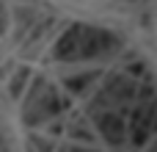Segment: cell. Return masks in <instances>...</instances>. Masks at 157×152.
Masks as SVG:
<instances>
[{
  "label": "cell",
  "instance_id": "obj_9",
  "mask_svg": "<svg viewBox=\"0 0 157 152\" xmlns=\"http://www.w3.org/2000/svg\"><path fill=\"white\" fill-rule=\"evenodd\" d=\"M69 136H75V138H86V141H94V133H88L86 122H80V119H75V122H72Z\"/></svg>",
  "mask_w": 157,
  "mask_h": 152
},
{
  "label": "cell",
  "instance_id": "obj_6",
  "mask_svg": "<svg viewBox=\"0 0 157 152\" xmlns=\"http://www.w3.org/2000/svg\"><path fill=\"white\" fill-rule=\"evenodd\" d=\"M99 69H94V72H86V75H75V78H66L63 80V89L69 91V94H75V97H83V94H88L91 91V83L94 80H99Z\"/></svg>",
  "mask_w": 157,
  "mask_h": 152
},
{
  "label": "cell",
  "instance_id": "obj_8",
  "mask_svg": "<svg viewBox=\"0 0 157 152\" xmlns=\"http://www.w3.org/2000/svg\"><path fill=\"white\" fill-rule=\"evenodd\" d=\"M28 78H30V69L28 66H19L17 69V75L11 78V83H8V97H19L22 91H25V83H28Z\"/></svg>",
  "mask_w": 157,
  "mask_h": 152
},
{
  "label": "cell",
  "instance_id": "obj_12",
  "mask_svg": "<svg viewBox=\"0 0 157 152\" xmlns=\"http://www.w3.org/2000/svg\"><path fill=\"white\" fill-rule=\"evenodd\" d=\"M61 130H63V127H61L58 122H55V125H50V133H52V136H61Z\"/></svg>",
  "mask_w": 157,
  "mask_h": 152
},
{
  "label": "cell",
  "instance_id": "obj_7",
  "mask_svg": "<svg viewBox=\"0 0 157 152\" xmlns=\"http://www.w3.org/2000/svg\"><path fill=\"white\" fill-rule=\"evenodd\" d=\"M14 17H17V33H14V42H25V33H28L30 28H36V22H39V14H36V8L19 6Z\"/></svg>",
  "mask_w": 157,
  "mask_h": 152
},
{
  "label": "cell",
  "instance_id": "obj_14",
  "mask_svg": "<svg viewBox=\"0 0 157 152\" xmlns=\"http://www.w3.org/2000/svg\"><path fill=\"white\" fill-rule=\"evenodd\" d=\"M152 150H157V141H155V144H152Z\"/></svg>",
  "mask_w": 157,
  "mask_h": 152
},
{
  "label": "cell",
  "instance_id": "obj_5",
  "mask_svg": "<svg viewBox=\"0 0 157 152\" xmlns=\"http://www.w3.org/2000/svg\"><path fill=\"white\" fill-rule=\"evenodd\" d=\"M80 39H83V22H72L61 39L52 44V58L55 61H80Z\"/></svg>",
  "mask_w": 157,
  "mask_h": 152
},
{
  "label": "cell",
  "instance_id": "obj_2",
  "mask_svg": "<svg viewBox=\"0 0 157 152\" xmlns=\"http://www.w3.org/2000/svg\"><path fill=\"white\" fill-rule=\"evenodd\" d=\"M157 116V97L152 83H141L138 86V97L130 108V141L132 147H144L146 138L152 136V125Z\"/></svg>",
  "mask_w": 157,
  "mask_h": 152
},
{
  "label": "cell",
  "instance_id": "obj_4",
  "mask_svg": "<svg viewBox=\"0 0 157 152\" xmlns=\"http://www.w3.org/2000/svg\"><path fill=\"white\" fill-rule=\"evenodd\" d=\"M97 122V130L102 133V138L110 144V147H121L127 141V125H124V116L119 111H102L94 116Z\"/></svg>",
  "mask_w": 157,
  "mask_h": 152
},
{
  "label": "cell",
  "instance_id": "obj_10",
  "mask_svg": "<svg viewBox=\"0 0 157 152\" xmlns=\"http://www.w3.org/2000/svg\"><path fill=\"white\" fill-rule=\"evenodd\" d=\"M28 147H33V150H52V144H50V141H44V138H36V136H30Z\"/></svg>",
  "mask_w": 157,
  "mask_h": 152
},
{
  "label": "cell",
  "instance_id": "obj_11",
  "mask_svg": "<svg viewBox=\"0 0 157 152\" xmlns=\"http://www.w3.org/2000/svg\"><path fill=\"white\" fill-rule=\"evenodd\" d=\"M127 72H130L132 78H135V75H144V64H141V61H135V64H132V66H130Z\"/></svg>",
  "mask_w": 157,
  "mask_h": 152
},
{
  "label": "cell",
  "instance_id": "obj_1",
  "mask_svg": "<svg viewBox=\"0 0 157 152\" xmlns=\"http://www.w3.org/2000/svg\"><path fill=\"white\" fill-rule=\"evenodd\" d=\"M61 111H69V97H61L58 89L50 86L41 75L33 78L28 100H25V108H22V122L28 127L47 125L50 119L61 116Z\"/></svg>",
  "mask_w": 157,
  "mask_h": 152
},
{
  "label": "cell",
  "instance_id": "obj_13",
  "mask_svg": "<svg viewBox=\"0 0 157 152\" xmlns=\"http://www.w3.org/2000/svg\"><path fill=\"white\" fill-rule=\"evenodd\" d=\"M152 133H157V116H155V125H152Z\"/></svg>",
  "mask_w": 157,
  "mask_h": 152
},
{
  "label": "cell",
  "instance_id": "obj_3",
  "mask_svg": "<svg viewBox=\"0 0 157 152\" xmlns=\"http://www.w3.org/2000/svg\"><path fill=\"white\" fill-rule=\"evenodd\" d=\"M121 47V39L110 30L94 28V25H83V39H80V61H91V58H110L116 55Z\"/></svg>",
  "mask_w": 157,
  "mask_h": 152
}]
</instances>
